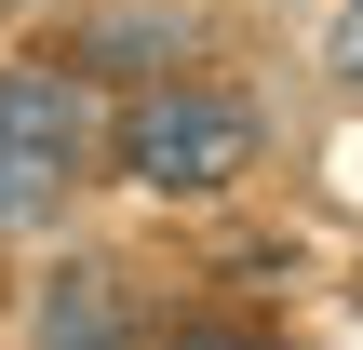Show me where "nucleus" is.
<instances>
[{"instance_id":"1","label":"nucleus","mask_w":363,"mask_h":350,"mask_svg":"<svg viewBox=\"0 0 363 350\" xmlns=\"http://www.w3.org/2000/svg\"><path fill=\"white\" fill-rule=\"evenodd\" d=\"M121 175L135 189H162V202H202V189H229V175H256V108L242 94H216V81H148L135 108H121Z\"/></svg>"},{"instance_id":"2","label":"nucleus","mask_w":363,"mask_h":350,"mask_svg":"<svg viewBox=\"0 0 363 350\" xmlns=\"http://www.w3.org/2000/svg\"><path fill=\"white\" fill-rule=\"evenodd\" d=\"M81 162H94V108H81V81H67V67H0V189H13V216L54 202Z\"/></svg>"},{"instance_id":"3","label":"nucleus","mask_w":363,"mask_h":350,"mask_svg":"<svg viewBox=\"0 0 363 350\" xmlns=\"http://www.w3.org/2000/svg\"><path fill=\"white\" fill-rule=\"evenodd\" d=\"M40 350H121V283L108 270H54L40 283Z\"/></svg>"},{"instance_id":"4","label":"nucleus","mask_w":363,"mask_h":350,"mask_svg":"<svg viewBox=\"0 0 363 350\" xmlns=\"http://www.w3.org/2000/svg\"><path fill=\"white\" fill-rule=\"evenodd\" d=\"M337 67H350V81H363V13H350V40H337Z\"/></svg>"},{"instance_id":"5","label":"nucleus","mask_w":363,"mask_h":350,"mask_svg":"<svg viewBox=\"0 0 363 350\" xmlns=\"http://www.w3.org/2000/svg\"><path fill=\"white\" fill-rule=\"evenodd\" d=\"M175 350H242V337H175Z\"/></svg>"},{"instance_id":"6","label":"nucleus","mask_w":363,"mask_h":350,"mask_svg":"<svg viewBox=\"0 0 363 350\" xmlns=\"http://www.w3.org/2000/svg\"><path fill=\"white\" fill-rule=\"evenodd\" d=\"M0 216H13V189H0Z\"/></svg>"}]
</instances>
